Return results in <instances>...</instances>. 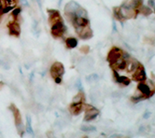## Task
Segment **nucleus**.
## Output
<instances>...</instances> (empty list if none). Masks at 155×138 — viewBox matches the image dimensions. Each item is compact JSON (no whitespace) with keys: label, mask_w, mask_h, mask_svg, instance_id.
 <instances>
[{"label":"nucleus","mask_w":155,"mask_h":138,"mask_svg":"<svg viewBox=\"0 0 155 138\" xmlns=\"http://www.w3.org/2000/svg\"><path fill=\"white\" fill-rule=\"evenodd\" d=\"M76 87H78V88H79V90H81L82 86H81V80H78V81H77V83H76Z\"/></svg>","instance_id":"a878e982"},{"label":"nucleus","mask_w":155,"mask_h":138,"mask_svg":"<svg viewBox=\"0 0 155 138\" xmlns=\"http://www.w3.org/2000/svg\"><path fill=\"white\" fill-rule=\"evenodd\" d=\"M137 90L145 98L149 97L150 95V92H152V90L149 87V85H147L145 83H140L137 87Z\"/></svg>","instance_id":"4468645a"},{"label":"nucleus","mask_w":155,"mask_h":138,"mask_svg":"<svg viewBox=\"0 0 155 138\" xmlns=\"http://www.w3.org/2000/svg\"><path fill=\"white\" fill-rule=\"evenodd\" d=\"M79 7L81 6L76 1H70L65 7V13H75Z\"/></svg>","instance_id":"ddd939ff"},{"label":"nucleus","mask_w":155,"mask_h":138,"mask_svg":"<svg viewBox=\"0 0 155 138\" xmlns=\"http://www.w3.org/2000/svg\"><path fill=\"white\" fill-rule=\"evenodd\" d=\"M66 44L68 49H74L78 45V40L75 37H68L66 39Z\"/></svg>","instance_id":"2eb2a0df"},{"label":"nucleus","mask_w":155,"mask_h":138,"mask_svg":"<svg viewBox=\"0 0 155 138\" xmlns=\"http://www.w3.org/2000/svg\"><path fill=\"white\" fill-rule=\"evenodd\" d=\"M21 7H14L12 12H11V16L14 17L15 20H18L20 18V14H21Z\"/></svg>","instance_id":"6ab92c4d"},{"label":"nucleus","mask_w":155,"mask_h":138,"mask_svg":"<svg viewBox=\"0 0 155 138\" xmlns=\"http://www.w3.org/2000/svg\"><path fill=\"white\" fill-rule=\"evenodd\" d=\"M72 24L74 25L75 28H79V27H85L89 25V20L87 18H82V17H78L76 16L74 18L72 22Z\"/></svg>","instance_id":"9d476101"},{"label":"nucleus","mask_w":155,"mask_h":138,"mask_svg":"<svg viewBox=\"0 0 155 138\" xmlns=\"http://www.w3.org/2000/svg\"><path fill=\"white\" fill-rule=\"evenodd\" d=\"M149 6L155 10V0H149Z\"/></svg>","instance_id":"393cba45"},{"label":"nucleus","mask_w":155,"mask_h":138,"mask_svg":"<svg viewBox=\"0 0 155 138\" xmlns=\"http://www.w3.org/2000/svg\"><path fill=\"white\" fill-rule=\"evenodd\" d=\"M133 76H134L135 80L141 81V82L144 81L146 80V73H145L144 67H143L141 65H139V66L137 68V70L133 73Z\"/></svg>","instance_id":"1a4fd4ad"},{"label":"nucleus","mask_w":155,"mask_h":138,"mask_svg":"<svg viewBox=\"0 0 155 138\" xmlns=\"http://www.w3.org/2000/svg\"><path fill=\"white\" fill-rule=\"evenodd\" d=\"M83 101H84V94H83V92H79L77 95L73 98L72 103H83Z\"/></svg>","instance_id":"a211bd4d"},{"label":"nucleus","mask_w":155,"mask_h":138,"mask_svg":"<svg viewBox=\"0 0 155 138\" xmlns=\"http://www.w3.org/2000/svg\"><path fill=\"white\" fill-rule=\"evenodd\" d=\"M10 109L11 110V112H12V114H13L16 127H17V129L20 131V130H21V128H22V126H23V119H22L21 113H20V110H19L17 107H16V106H15L13 104L10 105Z\"/></svg>","instance_id":"20e7f679"},{"label":"nucleus","mask_w":155,"mask_h":138,"mask_svg":"<svg viewBox=\"0 0 155 138\" xmlns=\"http://www.w3.org/2000/svg\"><path fill=\"white\" fill-rule=\"evenodd\" d=\"M81 130L83 132H92V131H95V127H93V126H82Z\"/></svg>","instance_id":"5701e85b"},{"label":"nucleus","mask_w":155,"mask_h":138,"mask_svg":"<svg viewBox=\"0 0 155 138\" xmlns=\"http://www.w3.org/2000/svg\"><path fill=\"white\" fill-rule=\"evenodd\" d=\"M51 76L53 77V78L55 80L56 83H61L62 82V76L65 73V68H64V65L59 62H55L53 64V65L51 66L50 69Z\"/></svg>","instance_id":"f257e3e1"},{"label":"nucleus","mask_w":155,"mask_h":138,"mask_svg":"<svg viewBox=\"0 0 155 138\" xmlns=\"http://www.w3.org/2000/svg\"><path fill=\"white\" fill-rule=\"evenodd\" d=\"M8 26H9V32L10 35H15V37L20 35V33H21V27H20L18 21L15 20L13 22H10Z\"/></svg>","instance_id":"6e6552de"},{"label":"nucleus","mask_w":155,"mask_h":138,"mask_svg":"<svg viewBox=\"0 0 155 138\" xmlns=\"http://www.w3.org/2000/svg\"><path fill=\"white\" fill-rule=\"evenodd\" d=\"M48 13H49V23L51 24V26L62 21L61 15H60V13H59L58 10H48Z\"/></svg>","instance_id":"423d86ee"},{"label":"nucleus","mask_w":155,"mask_h":138,"mask_svg":"<svg viewBox=\"0 0 155 138\" xmlns=\"http://www.w3.org/2000/svg\"><path fill=\"white\" fill-rule=\"evenodd\" d=\"M26 131L28 133H32L33 135V129H32L31 125V120L29 117H27V124H26Z\"/></svg>","instance_id":"412c9836"},{"label":"nucleus","mask_w":155,"mask_h":138,"mask_svg":"<svg viewBox=\"0 0 155 138\" xmlns=\"http://www.w3.org/2000/svg\"><path fill=\"white\" fill-rule=\"evenodd\" d=\"M22 5L23 6V7H27L28 6V2H27V0H22Z\"/></svg>","instance_id":"bb28decb"},{"label":"nucleus","mask_w":155,"mask_h":138,"mask_svg":"<svg viewBox=\"0 0 155 138\" xmlns=\"http://www.w3.org/2000/svg\"><path fill=\"white\" fill-rule=\"evenodd\" d=\"M84 106H85V117H84L85 121L93 120L98 116V114H99L98 109L89 105H84Z\"/></svg>","instance_id":"7ed1b4c3"},{"label":"nucleus","mask_w":155,"mask_h":138,"mask_svg":"<svg viewBox=\"0 0 155 138\" xmlns=\"http://www.w3.org/2000/svg\"><path fill=\"white\" fill-rule=\"evenodd\" d=\"M122 52H122L121 49L117 48V47H114V48L110 50L109 55H108V61L110 63V65L112 64L115 60H117L119 57H121Z\"/></svg>","instance_id":"0eeeda50"},{"label":"nucleus","mask_w":155,"mask_h":138,"mask_svg":"<svg viewBox=\"0 0 155 138\" xmlns=\"http://www.w3.org/2000/svg\"><path fill=\"white\" fill-rule=\"evenodd\" d=\"M75 15L78 17H82V18H87L88 16V14H87V11L83 9V7H79V9L76 10V12H75Z\"/></svg>","instance_id":"f3484780"},{"label":"nucleus","mask_w":155,"mask_h":138,"mask_svg":"<svg viewBox=\"0 0 155 138\" xmlns=\"http://www.w3.org/2000/svg\"><path fill=\"white\" fill-rule=\"evenodd\" d=\"M4 7H11V9H14V7L17 5L18 0H2Z\"/></svg>","instance_id":"dca6fc26"},{"label":"nucleus","mask_w":155,"mask_h":138,"mask_svg":"<svg viewBox=\"0 0 155 138\" xmlns=\"http://www.w3.org/2000/svg\"><path fill=\"white\" fill-rule=\"evenodd\" d=\"M141 12L145 15V16H149V15L152 13V9L150 7H146V6H141Z\"/></svg>","instance_id":"aec40b11"},{"label":"nucleus","mask_w":155,"mask_h":138,"mask_svg":"<svg viewBox=\"0 0 155 138\" xmlns=\"http://www.w3.org/2000/svg\"><path fill=\"white\" fill-rule=\"evenodd\" d=\"M84 108V105L83 103H72L69 106V110L72 115H79L81 114V111Z\"/></svg>","instance_id":"f8f14e48"},{"label":"nucleus","mask_w":155,"mask_h":138,"mask_svg":"<svg viewBox=\"0 0 155 138\" xmlns=\"http://www.w3.org/2000/svg\"><path fill=\"white\" fill-rule=\"evenodd\" d=\"M79 50H81V52H82L83 54H88L90 52V48L88 46H82L81 48L79 49Z\"/></svg>","instance_id":"b1692460"},{"label":"nucleus","mask_w":155,"mask_h":138,"mask_svg":"<svg viewBox=\"0 0 155 138\" xmlns=\"http://www.w3.org/2000/svg\"><path fill=\"white\" fill-rule=\"evenodd\" d=\"M75 29H76L78 35L81 39H90L93 37V31L89 27V25L85 27H79V28H75Z\"/></svg>","instance_id":"39448f33"},{"label":"nucleus","mask_w":155,"mask_h":138,"mask_svg":"<svg viewBox=\"0 0 155 138\" xmlns=\"http://www.w3.org/2000/svg\"><path fill=\"white\" fill-rule=\"evenodd\" d=\"M139 63H138L137 60H135V59H132V58H129L128 60L126 61V70L128 71V72H131V73H134L135 71L137 70V68L139 66Z\"/></svg>","instance_id":"9b49d317"},{"label":"nucleus","mask_w":155,"mask_h":138,"mask_svg":"<svg viewBox=\"0 0 155 138\" xmlns=\"http://www.w3.org/2000/svg\"><path fill=\"white\" fill-rule=\"evenodd\" d=\"M3 86H4V83L3 82H0V90H1L3 88Z\"/></svg>","instance_id":"cd10ccee"},{"label":"nucleus","mask_w":155,"mask_h":138,"mask_svg":"<svg viewBox=\"0 0 155 138\" xmlns=\"http://www.w3.org/2000/svg\"><path fill=\"white\" fill-rule=\"evenodd\" d=\"M66 28L62 21L51 25V33L54 37H62L66 34Z\"/></svg>","instance_id":"f03ea898"},{"label":"nucleus","mask_w":155,"mask_h":138,"mask_svg":"<svg viewBox=\"0 0 155 138\" xmlns=\"http://www.w3.org/2000/svg\"><path fill=\"white\" fill-rule=\"evenodd\" d=\"M87 81H91V82H93V81H96L98 80V76L96 74H92V75H90V76L87 77Z\"/></svg>","instance_id":"4be33fe9"}]
</instances>
